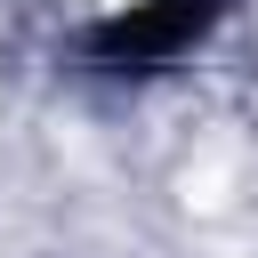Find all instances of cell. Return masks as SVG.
Instances as JSON below:
<instances>
[{"mask_svg": "<svg viewBox=\"0 0 258 258\" xmlns=\"http://www.w3.org/2000/svg\"><path fill=\"white\" fill-rule=\"evenodd\" d=\"M218 16H226V0H137V8H121V16H105L89 32V64H105V73H161Z\"/></svg>", "mask_w": 258, "mask_h": 258, "instance_id": "obj_1", "label": "cell"}]
</instances>
